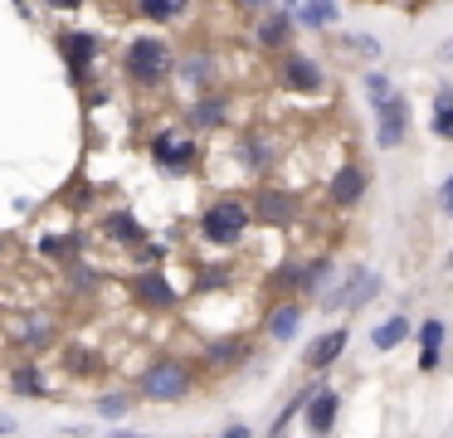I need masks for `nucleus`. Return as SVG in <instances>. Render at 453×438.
Here are the masks:
<instances>
[{"label": "nucleus", "instance_id": "nucleus-1", "mask_svg": "<svg viewBox=\"0 0 453 438\" xmlns=\"http://www.w3.org/2000/svg\"><path fill=\"white\" fill-rule=\"evenodd\" d=\"M137 395L142 399H157V404H176V399L190 395V370L180 365V360H157V365L142 370Z\"/></svg>", "mask_w": 453, "mask_h": 438}, {"label": "nucleus", "instance_id": "nucleus-2", "mask_svg": "<svg viewBox=\"0 0 453 438\" xmlns=\"http://www.w3.org/2000/svg\"><path fill=\"white\" fill-rule=\"evenodd\" d=\"M249 224H254V210H249V204H239V200H219V204H210V210H205L200 229H205V239H210V243H239Z\"/></svg>", "mask_w": 453, "mask_h": 438}, {"label": "nucleus", "instance_id": "nucleus-3", "mask_svg": "<svg viewBox=\"0 0 453 438\" xmlns=\"http://www.w3.org/2000/svg\"><path fill=\"white\" fill-rule=\"evenodd\" d=\"M127 73L132 83H161V78L171 73V49L161 44V39H132L127 49Z\"/></svg>", "mask_w": 453, "mask_h": 438}, {"label": "nucleus", "instance_id": "nucleus-4", "mask_svg": "<svg viewBox=\"0 0 453 438\" xmlns=\"http://www.w3.org/2000/svg\"><path fill=\"white\" fill-rule=\"evenodd\" d=\"M375 292H380V278L371 268H346L342 282H326L322 288V307H365Z\"/></svg>", "mask_w": 453, "mask_h": 438}, {"label": "nucleus", "instance_id": "nucleus-5", "mask_svg": "<svg viewBox=\"0 0 453 438\" xmlns=\"http://www.w3.org/2000/svg\"><path fill=\"white\" fill-rule=\"evenodd\" d=\"M404 127H410V107H404L400 93L380 97L375 103V142L385 146V151H395V146L404 142Z\"/></svg>", "mask_w": 453, "mask_h": 438}, {"label": "nucleus", "instance_id": "nucleus-6", "mask_svg": "<svg viewBox=\"0 0 453 438\" xmlns=\"http://www.w3.org/2000/svg\"><path fill=\"white\" fill-rule=\"evenodd\" d=\"M254 219L268 224V229H288V224H297V195H288V190H258Z\"/></svg>", "mask_w": 453, "mask_h": 438}, {"label": "nucleus", "instance_id": "nucleus-7", "mask_svg": "<svg viewBox=\"0 0 453 438\" xmlns=\"http://www.w3.org/2000/svg\"><path fill=\"white\" fill-rule=\"evenodd\" d=\"M151 156H157V165H166V171H180V165L196 161V142L180 132H161L157 142H151Z\"/></svg>", "mask_w": 453, "mask_h": 438}, {"label": "nucleus", "instance_id": "nucleus-8", "mask_svg": "<svg viewBox=\"0 0 453 438\" xmlns=\"http://www.w3.org/2000/svg\"><path fill=\"white\" fill-rule=\"evenodd\" d=\"M336 414H342V399H336L332 389H317V395L307 399V428H312V434H332Z\"/></svg>", "mask_w": 453, "mask_h": 438}, {"label": "nucleus", "instance_id": "nucleus-9", "mask_svg": "<svg viewBox=\"0 0 453 438\" xmlns=\"http://www.w3.org/2000/svg\"><path fill=\"white\" fill-rule=\"evenodd\" d=\"M283 83L297 88V93H317V88H322V68L303 54H288L283 58Z\"/></svg>", "mask_w": 453, "mask_h": 438}, {"label": "nucleus", "instance_id": "nucleus-10", "mask_svg": "<svg viewBox=\"0 0 453 438\" xmlns=\"http://www.w3.org/2000/svg\"><path fill=\"white\" fill-rule=\"evenodd\" d=\"M326 195H332L336 204H356L365 195V171L361 165H342V171L332 175V185H326Z\"/></svg>", "mask_w": 453, "mask_h": 438}, {"label": "nucleus", "instance_id": "nucleus-11", "mask_svg": "<svg viewBox=\"0 0 453 438\" xmlns=\"http://www.w3.org/2000/svg\"><path fill=\"white\" fill-rule=\"evenodd\" d=\"M342 350H346V331L336 327V331H326V336H317L312 346H307L303 360H307V370H326L336 356H342Z\"/></svg>", "mask_w": 453, "mask_h": 438}, {"label": "nucleus", "instance_id": "nucleus-12", "mask_svg": "<svg viewBox=\"0 0 453 438\" xmlns=\"http://www.w3.org/2000/svg\"><path fill=\"white\" fill-rule=\"evenodd\" d=\"M132 292H137L147 307H171V302H176V292H171V282L161 278V273H142V278L132 282Z\"/></svg>", "mask_w": 453, "mask_h": 438}, {"label": "nucleus", "instance_id": "nucleus-13", "mask_svg": "<svg viewBox=\"0 0 453 438\" xmlns=\"http://www.w3.org/2000/svg\"><path fill=\"white\" fill-rule=\"evenodd\" d=\"M64 58H69V68L83 78V73H88V64L98 58V39H93V35H69V39H64Z\"/></svg>", "mask_w": 453, "mask_h": 438}, {"label": "nucleus", "instance_id": "nucleus-14", "mask_svg": "<svg viewBox=\"0 0 453 438\" xmlns=\"http://www.w3.org/2000/svg\"><path fill=\"white\" fill-rule=\"evenodd\" d=\"M297 327H303V307H297V302H283V307L268 317V336L273 341H293Z\"/></svg>", "mask_w": 453, "mask_h": 438}, {"label": "nucleus", "instance_id": "nucleus-15", "mask_svg": "<svg viewBox=\"0 0 453 438\" xmlns=\"http://www.w3.org/2000/svg\"><path fill=\"white\" fill-rule=\"evenodd\" d=\"M137 10L147 19H180L190 10V0H137Z\"/></svg>", "mask_w": 453, "mask_h": 438}, {"label": "nucleus", "instance_id": "nucleus-16", "mask_svg": "<svg viewBox=\"0 0 453 438\" xmlns=\"http://www.w3.org/2000/svg\"><path fill=\"white\" fill-rule=\"evenodd\" d=\"M190 122L196 127H219L225 122V97H200V103L190 107Z\"/></svg>", "mask_w": 453, "mask_h": 438}, {"label": "nucleus", "instance_id": "nucleus-17", "mask_svg": "<svg viewBox=\"0 0 453 438\" xmlns=\"http://www.w3.org/2000/svg\"><path fill=\"white\" fill-rule=\"evenodd\" d=\"M434 132L453 136V88H439V97H434Z\"/></svg>", "mask_w": 453, "mask_h": 438}, {"label": "nucleus", "instance_id": "nucleus-18", "mask_svg": "<svg viewBox=\"0 0 453 438\" xmlns=\"http://www.w3.org/2000/svg\"><path fill=\"white\" fill-rule=\"evenodd\" d=\"M11 389H15V395H44V380H40V370H35V365H20V370H11Z\"/></svg>", "mask_w": 453, "mask_h": 438}, {"label": "nucleus", "instance_id": "nucleus-19", "mask_svg": "<svg viewBox=\"0 0 453 438\" xmlns=\"http://www.w3.org/2000/svg\"><path fill=\"white\" fill-rule=\"evenodd\" d=\"M404 331H410V321H404V317H390V321H385V327L380 331H375V350H390V346H400V341H404Z\"/></svg>", "mask_w": 453, "mask_h": 438}, {"label": "nucleus", "instance_id": "nucleus-20", "mask_svg": "<svg viewBox=\"0 0 453 438\" xmlns=\"http://www.w3.org/2000/svg\"><path fill=\"white\" fill-rule=\"evenodd\" d=\"M258 35V44H268V49H278L288 39V15H273V19H264V25L254 29Z\"/></svg>", "mask_w": 453, "mask_h": 438}, {"label": "nucleus", "instance_id": "nucleus-21", "mask_svg": "<svg viewBox=\"0 0 453 438\" xmlns=\"http://www.w3.org/2000/svg\"><path fill=\"white\" fill-rule=\"evenodd\" d=\"M108 229L118 234V239H127V243H142V224H132V214H112Z\"/></svg>", "mask_w": 453, "mask_h": 438}, {"label": "nucleus", "instance_id": "nucleus-22", "mask_svg": "<svg viewBox=\"0 0 453 438\" xmlns=\"http://www.w3.org/2000/svg\"><path fill=\"white\" fill-rule=\"evenodd\" d=\"M419 341H424V350H439V341H443V321H424Z\"/></svg>", "mask_w": 453, "mask_h": 438}, {"label": "nucleus", "instance_id": "nucleus-23", "mask_svg": "<svg viewBox=\"0 0 453 438\" xmlns=\"http://www.w3.org/2000/svg\"><path fill=\"white\" fill-rule=\"evenodd\" d=\"M122 409H127V395H108V399H98V414H108V419H118Z\"/></svg>", "mask_w": 453, "mask_h": 438}, {"label": "nucleus", "instance_id": "nucleus-24", "mask_svg": "<svg viewBox=\"0 0 453 438\" xmlns=\"http://www.w3.org/2000/svg\"><path fill=\"white\" fill-rule=\"evenodd\" d=\"M365 88H371L375 103H380V97H390V78H385V73H371V78H365Z\"/></svg>", "mask_w": 453, "mask_h": 438}, {"label": "nucleus", "instance_id": "nucleus-25", "mask_svg": "<svg viewBox=\"0 0 453 438\" xmlns=\"http://www.w3.org/2000/svg\"><path fill=\"white\" fill-rule=\"evenodd\" d=\"M244 156H249V161H254V165H268V146H264V142H258V136H249V146H244Z\"/></svg>", "mask_w": 453, "mask_h": 438}, {"label": "nucleus", "instance_id": "nucleus-26", "mask_svg": "<svg viewBox=\"0 0 453 438\" xmlns=\"http://www.w3.org/2000/svg\"><path fill=\"white\" fill-rule=\"evenodd\" d=\"M307 5H312V10H317V15H322V19H326V25H332V19H336V0H307Z\"/></svg>", "mask_w": 453, "mask_h": 438}, {"label": "nucleus", "instance_id": "nucleus-27", "mask_svg": "<svg viewBox=\"0 0 453 438\" xmlns=\"http://www.w3.org/2000/svg\"><path fill=\"white\" fill-rule=\"evenodd\" d=\"M186 78H196V83H200V78H210V58H190Z\"/></svg>", "mask_w": 453, "mask_h": 438}, {"label": "nucleus", "instance_id": "nucleus-28", "mask_svg": "<svg viewBox=\"0 0 453 438\" xmlns=\"http://www.w3.org/2000/svg\"><path fill=\"white\" fill-rule=\"evenodd\" d=\"M443 210L453 214V175H449V181H443Z\"/></svg>", "mask_w": 453, "mask_h": 438}, {"label": "nucleus", "instance_id": "nucleus-29", "mask_svg": "<svg viewBox=\"0 0 453 438\" xmlns=\"http://www.w3.org/2000/svg\"><path fill=\"white\" fill-rule=\"evenodd\" d=\"M244 10H264V5H273V0H239Z\"/></svg>", "mask_w": 453, "mask_h": 438}, {"label": "nucleus", "instance_id": "nucleus-30", "mask_svg": "<svg viewBox=\"0 0 453 438\" xmlns=\"http://www.w3.org/2000/svg\"><path fill=\"white\" fill-rule=\"evenodd\" d=\"M50 5H59V10H79L83 0H50Z\"/></svg>", "mask_w": 453, "mask_h": 438}, {"label": "nucleus", "instance_id": "nucleus-31", "mask_svg": "<svg viewBox=\"0 0 453 438\" xmlns=\"http://www.w3.org/2000/svg\"><path fill=\"white\" fill-rule=\"evenodd\" d=\"M443 58H453V39H449V44H443Z\"/></svg>", "mask_w": 453, "mask_h": 438}, {"label": "nucleus", "instance_id": "nucleus-32", "mask_svg": "<svg viewBox=\"0 0 453 438\" xmlns=\"http://www.w3.org/2000/svg\"><path fill=\"white\" fill-rule=\"evenodd\" d=\"M0 434H11V424H5V419H0Z\"/></svg>", "mask_w": 453, "mask_h": 438}]
</instances>
